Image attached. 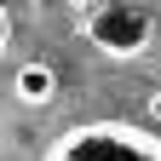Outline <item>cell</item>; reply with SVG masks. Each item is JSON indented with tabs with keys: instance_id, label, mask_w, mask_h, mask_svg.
<instances>
[{
	"instance_id": "1",
	"label": "cell",
	"mask_w": 161,
	"mask_h": 161,
	"mask_svg": "<svg viewBox=\"0 0 161 161\" xmlns=\"http://www.w3.org/2000/svg\"><path fill=\"white\" fill-rule=\"evenodd\" d=\"M46 161H161V138L132 127H75L46 150Z\"/></svg>"
},
{
	"instance_id": "2",
	"label": "cell",
	"mask_w": 161,
	"mask_h": 161,
	"mask_svg": "<svg viewBox=\"0 0 161 161\" xmlns=\"http://www.w3.org/2000/svg\"><path fill=\"white\" fill-rule=\"evenodd\" d=\"M86 35H92V46L109 52V58H138V52L150 46V17L138 12V6H104L86 23Z\"/></svg>"
},
{
	"instance_id": "3",
	"label": "cell",
	"mask_w": 161,
	"mask_h": 161,
	"mask_svg": "<svg viewBox=\"0 0 161 161\" xmlns=\"http://www.w3.org/2000/svg\"><path fill=\"white\" fill-rule=\"evenodd\" d=\"M12 98H17V104H29V109H46L52 98H58V69L40 64V58L17 64V69H12Z\"/></svg>"
},
{
	"instance_id": "4",
	"label": "cell",
	"mask_w": 161,
	"mask_h": 161,
	"mask_svg": "<svg viewBox=\"0 0 161 161\" xmlns=\"http://www.w3.org/2000/svg\"><path fill=\"white\" fill-rule=\"evenodd\" d=\"M6 40H12V17H6V6H0V52H6Z\"/></svg>"
},
{
	"instance_id": "5",
	"label": "cell",
	"mask_w": 161,
	"mask_h": 161,
	"mask_svg": "<svg viewBox=\"0 0 161 161\" xmlns=\"http://www.w3.org/2000/svg\"><path fill=\"white\" fill-rule=\"evenodd\" d=\"M144 109H150V115H161V92H150V98H144Z\"/></svg>"
}]
</instances>
